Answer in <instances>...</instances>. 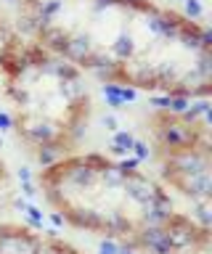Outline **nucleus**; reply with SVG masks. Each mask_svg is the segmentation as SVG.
Segmentation results:
<instances>
[{
  "label": "nucleus",
  "instance_id": "1",
  "mask_svg": "<svg viewBox=\"0 0 212 254\" xmlns=\"http://www.w3.org/2000/svg\"><path fill=\"white\" fill-rule=\"evenodd\" d=\"M21 35L101 82L207 98L212 40L204 24L159 0H19Z\"/></svg>",
  "mask_w": 212,
  "mask_h": 254
},
{
  "label": "nucleus",
  "instance_id": "5",
  "mask_svg": "<svg viewBox=\"0 0 212 254\" xmlns=\"http://www.w3.org/2000/svg\"><path fill=\"white\" fill-rule=\"evenodd\" d=\"M0 254H82L72 244L56 233H40V230L19 225V222H3L0 225Z\"/></svg>",
  "mask_w": 212,
  "mask_h": 254
},
{
  "label": "nucleus",
  "instance_id": "2",
  "mask_svg": "<svg viewBox=\"0 0 212 254\" xmlns=\"http://www.w3.org/2000/svg\"><path fill=\"white\" fill-rule=\"evenodd\" d=\"M37 183L64 222L104 236L120 249L178 254L210 246V228L180 214L167 190L133 159L69 154L43 167Z\"/></svg>",
  "mask_w": 212,
  "mask_h": 254
},
{
  "label": "nucleus",
  "instance_id": "3",
  "mask_svg": "<svg viewBox=\"0 0 212 254\" xmlns=\"http://www.w3.org/2000/svg\"><path fill=\"white\" fill-rule=\"evenodd\" d=\"M0 79L11 125L37 162L48 167L74 154L96 106L85 71L37 40L8 29L0 40Z\"/></svg>",
  "mask_w": 212,
  "mask_h": 254
},
{
  "label": "nucleus",
  "instance_id": "4",
  "mask_svg": "<svg viewBox=\"0 0 212 254\" xmlns=\"http://www.w3.org/2000/svg\"><path fill=\"white\" fill-rule=\"evenodd\" d=\"M162 183L180 190L196 206L212 198V140L207 119L178 109H154L146 119Z\"/></svg>",
  "mask_w": 212,
  "mask_h": 254
},
{
  "label": "nucleus",
  "instance_id": "6",
  "mask_svg": "<svg viewBox=\"0 0 212 254\" xmlns=\"http://www.w3.org/2000/svg\"><path fill=\"white\" fill-rule=\"evenodd\" d=\"M3 178H5V172H3V159H0V183H3Z\"/></svg>",
  "mask_w": 212,
  "mask_h": 254
}]
</instances>
